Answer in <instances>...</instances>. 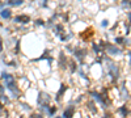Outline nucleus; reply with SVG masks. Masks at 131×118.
Listing matches in <instances>:
<instances>
[{"instance_id":"f257e3e1","label":"nucleus","mask_w":131,"mask_h":118,"mask_svg":"<svg viewBox=\"0 0 131 118\" xmlns=\"http://www.w3.org/2000/svg\"><path fill=\"white\" fill-rule=\"evenodd\" d=\"M2 79H3V81H4V84H5L7 89L13 94V97H15V99H17V97H18V94H20V89H18V87H17L16 83H15L13 75L7 73V72H3V73H2Z\"/></svg>"},{"instance_id":"f03ea898","label":"nucleus","mask_w":131,"mask_h":118,"mask_svg":"<svg viewBox=\"0 0 131 118\" xmlns=\"http://www.w3.org/2000/svg\"><path fill=\"white\" fill-rule=\"evenodd\" d=\"M105 50H106V52L109 55H119L121 54V50H119L118 47H115L114 45H112V44H106Z\"/></svg>"},{"instance_id":"7ed1b4c3","label":"nucleus","mask_w":131,"mask_h":118,"mask_svg":"<svg viewBox=\"0 0 131 118\" xmlns=\"http://www.w3.org/2000/svg\"><path fill=\"white\" fill-rule=\"evenodd\" d=\"M107 67H109V71H110V75H112V76H113L114 79H117V78H118V73H119L118 67L115 66L114 63H112V62L107 64Z\"/></svg>"},{"instance_id":"20e7f679","label":"nucleus","mask_w":131,"mask_h":118,"mask_svg":"<svg viewBox=\"0 0 131 118\" xmlns=\"http://www.w3.org/2000/svg\"><path fill=\"white\" fill-rule=\"evenodd\" d=\"M91 94H92V97H93L97 102H100V104H102V105H106L105 96H102V94H100V93H97V92H91Z\"/></svg>"},{"instance_id":"39448f33","label":"nucleus","mask_w":131,"mask_h":118,"mask_svg":"<svg viewBox=\"0 0 131 118\" xmlns=\"http://www.w3.org/2000/svg\"><path fill=\"white\" fill-rule=\"evenodd\" d=\"M0 17L4 18V20H9L12 17V12H10V9H2L0 10Z\"/></svg>"},{"instance_id":"423d86ee","label":"nucleus","mask_w":131,"mask_h":118,"mask_svg":"<svg viewBox=\"0 0 131 118\" xmlns=\"http://www.w3.org/2000/svg\"><path fill=\"white\" fill-rule=\"evenodd\" d=\"M30 21V17L29 16H25V15H23V16H17L16 18H15V23H23V24H28Z\"/></svg>"},{"instance_id":"0eeeda50","label":"nucleus","mask_w":131,"mask_h":118,"mask_svg":"<svg viewBox=\"0 0 131 118\" xmlns=\"http://www.w3.org/2000/svg\"><path fill=\"white\" fill-rule=\"evenodd\" d=\"M8 4L10 7H18L21 4H24V0H8Z\"/></svg>"},{"instance_id":"6e6552de","label":"nucleus","mask_w":131,"mask_h":118,"mask_svg":"<svg viewBox=\"0 0 131 118\" xmlns=\"http://www.w3.org/2000/svg\"><path fill=\"white\" fill-rule=\"evenodd\" d=\"M72 114H73V106H70V108H67L63 112V117H70Z\"/></svg>"},{"instance_id":"1a4fd4ad","label":"nucleus","mask_w":131,"mask_h":118,"mask_svg":"<svg viewBox=\"0 0 131 118\" xmlns=\"http://www.w3.org/2000/svg\"><path fill=\"white\" fill-rule=\"evenodd\" d=\"M118 112L121 113L123 117H126V115L128 114V109L126 108V106H122V108H119V109H118Z\"/></svg>"},{"instance_id":"9d476101","label":"nucleus","mask_w":131,"mask_h":118,"mask_svg":"<svg viewBox=\"0 0 131 118\" xmlns=\"http://www.w3.org/2000/svg\"><path fill=\"white\" fill-rule=\"evenodd\" d=\"M101 25H102L104 28H105V26H107V25H109V24H107V20H104V21H102V24H101Z\"/></svg>"},{"instance_id":"9b49d317","label":"nucleus","mask_w":131,"mask_h":118,"mask_svg":"<svg viewBox=\"0 0 131 118\" xmlns=\"http://www.w3.org/2000/svg\"><path fill=\"white\" fill-rule=\"evenodd\" d=\"M2 50H3V41L0 38V52H2Z\"/></svg>"},{"instance_id":"f8f14e48","label":"nucleus","mask_w":131,"mask_h":118,"mask_svg":"<svg viewBox=\"0 0 131 118\" xmlns=\"http://www.w3.org/2000/svg\"><path fill=\"white\" fill-rule=\"evenodd\" d=\"M37 24L38 25H43V21L42 20H37Z\"/></svg>"},{"instance_id":"ddd939ff","label":"nucleus","mask_w":131,"mask_h":118,"mask_svg":"<svg viewBox=\"0 0 131 118\" xmlns=\"http://www.w3.org/2000/svg\"><path fill=\"white\" fill-rule=\"evenodd\" d=\"M4 7V3H2V2H0V8H3Z\"/></svg>"},{"instance_id":"4468645a","label":"nucleus","mask_w":131,"mask_h":118,"mask_svg":"<svg viewBox=\"0 0 131 118\" xmlns=\"http://www.w3.org/2000/svg\"><path fill=\"white\" fill-rule=\"evenodd\" d=\"M2 109H3V105H2V104H0V110H2Z\"/></svg>"}]
</instances>
